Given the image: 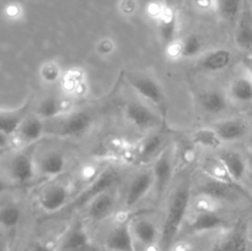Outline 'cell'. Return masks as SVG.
Here are the masks:
<instances>
[{"mask_svg":"<svg viewBox=\"0 0 252 251\" xmlns=\"http://www.w3.org/2000/svg\"><path fill=\"white\" fill-rule=\"evenodd\" d=\"M192 197V176L185 172L170 189L159 236V250L170 251L182 228Z\"/></svg>","mask_w":252,"mask_h":251,"instance_id":"6da1fadb","label":"cell"},{"mask_svg":"<svg viewBox=\"0 0 252 251\" xmlns=\"http://www.w3.org/2000/svg\"><path fill=\"white\" fill-rule=\"evenodd\" d=\"M118 182H120V174H118V171H116L112 167H107L103 171H101L95 177V180L90 182V185L79 193L78 197H75L73 201L69 202L68 206L62 212H73L88 206L91 199H94L96 196L103 193V192L112 189Z\"/></svg>","mask_w":252,"mask_h":251,"instance_id":"7a4b0ae2","label":"cell"},{"mask_svg":"<svg viewBox=\"0 0 252 251\" xmlns=\"http://www.w3.org/2000/svg\"><path fill=\"white\" fill-rule=\"evenodd\" d=\"M49 123L51 126H46V132L61 137H79L91 127L93 116L86 111H76L63 117L54 118Z\"/></svg>","mask_w":252,"mask_h":251,"instance_id":"3957f363","label":"cell"},{"mask_svg":"<svg viewBox=\"0 0 252 251\" xmlns=\"http://www.w3.org/2000/svg\"><path fill=\"white\" fill-rule=\"evenodd\" d=\"M196 192L198 196L224 202L238 201L239 194L244 193L240 187L235 186V182L221 181L207 175L198 181Z\"/></svg>","mask_w":252,"mask_h":251,"instance_id":"277c9868","label":"cell"},{"mask_svg":"<svg viewBox=\"0 0 252 251\" xmlns=\"http://www.w3.org/2000/svg\"><path fill=\"white\" fill-rule=\"evenodd\" d=\"M9 176L16 186H25L33 180L37 166L33 159V145L17 152L9 161Z\"/></svg>","mask_w":252,"mask_h":251,"instance_id":"5b68a950","label":"cell"},{"mask_svg":"<svg viewBox=\"0 0 252 251\" xmlns=\"http://www.w3.org/2000/svg\"><path fill=\"white\" fill-rule=\"evenodd\" d=\"M56 251H97L91 241L83 219H74L58 241Z\"/></svg>","mask_w":252,"mask_h":251,"instance_id":"8992f818","label":"cell"},{"mask_svg":"<svg viewBox=\"0 0 252 251\" xmlns=\"http://www.w3.org/2000/svg\"><path fill=\"white\" fill-rule=\"evenodd\" d=\"M126 80L128 81L133 90L144 98L147 102L160 110H165L166 97L162 88L155 79L147 75H139V74H126Z\"/></svg>","mask_w":252,"mask_h":251,"instance_id":"52a82bcc","label":"cell"},{"mask_svg":"<svg viewBox=\"0 0 252 251\" xmlns=\"http://www.w3.org/2000/svg\"><path fill=\"white\" fill-rule=\"evenodd\" d=\"M153 174H154V186L157 191V201H162L165 194L167 193L170 185L172 182L174 176V154L171 148H164L155 157L154 166H153Z\"/></svg>","mask_w":252,"mask_h":251,"instance_id":"ba28073f","label":"cell"},{"mask_svg":"<svg viewBox=\"0 0 252 251\" xmlns=\"http://www.w3.org/2000/svg\"><path fill=\"white\" fill-rule=\"evenodd\" d=\"M70 191L64 184H52L44 187L39 193V207L47 213L62 212L69 204Z\"/></svg>","mask_w":252,"mask_h":251,"instance_id":"9c48e42d","label":"cell"},{"mask_svg":"<svg viewBox=\"0 0 252 251\" xmlns=\"http://www.w3.org/2000/svg\"><path fill=\"white\" fill-rule=\"evenodd\" d=\"M126 117L130 125L140 130H149L159 122L157 113L140 101H130L126 106Z\"/></svg>","mask_w":252,"mask_h":251,"instance_id":"30bf717a","label":"cell"},{"mask_svg":"<svg viewBox=\"0 0 252 251\" xmlns=\"http://www.w3.org/2000/svg\"><path fill=\"white\" fill-rule=\"evenodd\" d=\"M235 43L241 51L252 56V6L249 0H244L235 22Z\"/></svg>","mask_w":252,"mask_h":251,"instance_id":"8fae6325","label":"cell"},{"mask_svg":"<svg viewBox=\"0 0 252 251\" xmlns=\"http://www.w3.org/2000/svg\"><path fill=\"white\" fill-rule=\"evenodd\" d=\"M248 249V226L239 221L216 241L213 251H246Z\"/></svg>","mask_w":252,"mask_h":251,"instance_id":"7c38bea8","label":"cell"},{"mask_svg":"<svg viewBox=\"0 0 252 251\" xmlns=\"http://www.w3.org/2000/svg\"><path fill=\"white\" fill-rule=\"evenodd\" d=\"M153 186H154L153 170H144L139 172L128 186L127 194H126V208L130 209L137 206L144 198L145 194H148Z\"/></svg>","mask_w":252,"mask_h":251,"instance_id":"4fadbf2b","label":"cell"},{"mask_svg":"<svg viewBox=\"0 0 252 251\" xmlns=\"http://www.w3.org/2000/svg\"><path fill=\"white\" fill-rule=\"evenodd\" d=\"M214 130L221 142H236L249 134V123L243 118H225L213 125Z\"/></svg>","mask_w":252,"mask_h":251,"instance_id":"5bb4252c","label":"cell"},{"mask_svg":"<svg viewBox=\"0 0 252 251\" xmlns=\"http://www.w3.org/2000/svg\"><path fill=\"white\" fill-rule=\"evenodd\" d=\"M106 248L111 251H135L132 223L126 220L116 225L106 238Z\"/></svg>","mask_w":252,"mask_h":251,"instance_id":"9a60e30c","label":"cell"},{"mask_svg":"<svg viewBox=\"0 0 252 251\" xmlns=\"http://www.w3.org/2000/svg\"><path fill=\"white\" fill-rule=\"evenodd\" d=\"M231 63V53L228 49H214L197 59L194 69L202 73H217L224 70Z\"/></svg>","mask_w":252,"mask_h":251,"instance_id":"2e32d148","label":"cell"},{"mask_svg":"<svg viewBox=\"0 0 252 251\" xmlns=\"http://www.w3.org/2000/svg\"><path fill=\"white\" fill-rule=\"evenodd\" d=\"M44 132H46L44 121L37 115H30L29 113L14 135H16L17 140L21 144L33 145L37 140L41 139Z\"/></svg>","mask_w":252,"mask_h":251,"instance_id":"e0dca14e","label":"cell"},{"mask_svg":"<svg viewBox=\"0 0 252 251\" xmlns=\"http://www.w3.org/2000/svg\"><path fill=\"white\" fill-rule=\"evenodd\" d=\"M224 226H226V221L216 211L202 208L192 218L189 223V230L194 234H201L221 229Z\"/></svg>","mask_w":252,"mask_h":251,"instance_id":"ac0fdd59","label":"cell"},{"mask_svg":"<svg viewBox=\"0 0 252 251\" xmlns=\"http://www.w3.org/2000/svg\"><path fill=\"white\" fill-rule=\"evenodd\" d=\"M113 209H115V196L112 193V189L96 196L86 206L88 218L93 223L105 220L111 216Z\"/></svg>","mask_w":252,"mask_h":251,"instance_id":"d6986e66","label":"cell"},{"mask_svg":"<svg viewBox=\"0 0 252 251\" xmlns=\"http://www.w3.org/2000/svg\"><path fill=\"white\" fill-rule=\"evenodd\" d=\"M217 157L220 160L221 164L225 167L226 172L234 182H240L245 177L248 164H246V160L244 159L241 153L236 152V150L226 149L221 150Z\"/></svg>","mask_w":252,"mask_h":251,"instance_id":"ffe728a7","label":"cell"},{"mask_svg":"<svg viewBox=\"0 0 252 251\" xmlns=\"http://www.w3.org/2000/svg\"><path fill=\"white\" fill-rule=\"evenodd\" d=\"M30 105L31 102L27 101L25 105L16 110H0V130L14 135L22 121L30 113V107H31Z\"/></svg>","mask_w":252,"mask_h":251,"instance_id":"44dd1931","label":"cell"},{"mask_svg":"<svg viewBox=\"0 0 252 251\" xmlns=\"http://www.w3.org/2000/svg\"><path fill=\"white\" fill-rule=\"evenodd\" d=\"M158 27L159 34L165 46H170L175 41L177 34V16L172 9L165 7L158 14Z\"/></svg>","mask_w":252,"mask_h":251,"instance_id":"7402d4cb","label":"cell"},{"mask_svg":"<svg viewBox=\"0 0 252 251\" xmlns=\"http://www.w3.org/2000/svg\"><path fill=\"white\" fill-rule=\"evenodd\" d=\"M198 105L209 115H219L228 110V100L221 91L207 90L198 95Z\"/></svg>","mask_w":252,"mask_h":251,"instance_id":"603a6c76","label":"cell"},{"mask_svg":"<svg viewBox=\"0 0 252 251\" xmlns=\"http://www.w3.org/2000/svg\"><path fill=\"white\" fill-rule=\"evenodd\" d=\"M66 160L62 153L59 152H49L46 153L43 157L39 159L37 170L42 176L54 177L61 175L65 170Z\"/></svg>","mask_w":252,"mask_h":251,"instance_id":"cb8c5ba5","label":"cell"},{"mask_svg":"<svg viewBox=\"0 0 252 251\" xmlns=\"http://www.w3.org/2000/svg\"><path fill=\"white\" fill-rule=\"evenodd\" d=\"M132 233L145 246H153L160 236L157 225L147 218H139L133 221Z\"/></svg>","mask_w":252,"mask_h":251,"instance_id":"d4e9b609","label":"cell"},{"mask_svg":"<svg viewBox=\"0 0 252 251\" xmlns=\"http://www.w3.org/2000/svg\"><path fill=\"white\" fill-rule=\"evenodd\" d=\"M230 97L239 103H252V78L249 74L233 80Z\"/></svg>","mask_w":252,"mask_h":251,"instance_id":"484cf974","label":"cell"},{"mask_svg":"<svg viewBox=\"0 0 252 251\" xmlns=\"http://www.w3.org/2000/svg\"><path fill=\"white\" fill-rule=\"evenodd\" d=\"M21 208L16 203L9 202V203L0 204V228L4 230H15L21 220Z\"/></svg>","mask_w":252,"mask_h":251,"instance_id":"4316f807","label":"cell"},{"mask_svg":"<svg viewBox=\"0 0 252 251\" xmlns=\"http://www.w3.org/2000/svg\"><path fill=\"white\" fill-rule=\"evenodd\" d=\"M162 145V137L161 134H152L148 138H145L142 142L138 152V157L140 161L145 162L150 160L152 157H157L159 153L161 152Z\"/></svg>","mask_w":252,"mask_h":251,"instance_id":"83f0119b","label":"cell"},{"mask_svg":"<svg viewBox=\"0 0 252 251\" xmlns=\"http://www.w3.org/2000/svg\"><path fill=\"white\" fill-rule=\"evenodd\" d=\"M243 4L244 0H216L218 14L226 22H236Z\"/></svg>","mask_w":252,"mask_h":251,"instance_id":"f1b7e54d","label":"cell"},{"mask_svg":"<svg viewBox=\"0 0 252 251\" xmlns=\"http://www.w3.org/2000/svg\"><path fill=\"white\" fill-rule=\"evenodd\" d=\"M62 110H63V106H62L61 100L54 96H49L39 102L36 115L43 121H52L62 115Z\"/></svg>","mask_w":252,"mask_h":251,"instance_id":"f546056e","label":"cell"},{"mask_svg":"<svg viewBox=\"0 0 252 251\" xmlns=\"http://www.w3.org/2000/svg\"><path fill=\"white\" fill-rule=\"evenodd\" d=\"M192 142L196 145L207 148V149H217L223 143L212 127L201 128V129H197L196 132H193Z\"/></svg>","mask_w":252,"mask_h":251,"instance_id":"4dcf8cb0","label":"cell"},{"mask_svg":"<svg viewBox=\"0 0 252 251\" xmlns=\"http://www.w3.org/2000/svg\"><path fill=\"white\" fill-rule=\"evenodd\" d=\"M203 172L204 175H207V176L209 177H213V179L221 180V181L234 182L233 180L230 179L229 174L226 172L225 167H224V165L221 164V161L218 157H217V159H207L206 161L203 162Z\"/></svg>","mask_w":252,"mask_h":251,"instance_id":"1f68e13d","label":"cell"},{"mask_svg":"<svg viewBox=\"0 0 252 251\" xmlns=\"http://www.w3.org/2000/svg\"><path fill=\"white\" fill-rule=\"evenodd\" d=\"M202 46L203 43H202L201 37L197 34H189L180 46V57L181 58H194L199 54Z\"/></svg>","mask_w":252,"mask_h":251,"instance_id":"d6a6232c","label":"cell"},{"mask_svg":"<svg viewBox=\"0 0 252 251\" xmlns=\"http://www.w3.org/2000/svg\"><path fill=\"white\" fill-rule=\"evenodd\" d=\"M58 75H59V70L57 69L56 65H52V64L46 65L43 68V70H42V76H43V79H46L47 81L56 80V79L58 78Z\"/></svg>","mask_w":252,"mask_h":251,"instance_id":"836d02e7","label":"cell"},{"mask_svg":"<svg viewBox=\"0 0 252 251\" xmlns=\"http://www.w3.org/2000/svg\"><path fill=\"white\" fill-rule=\"evenodd\" d=\"M20 6L16 4H10L7 5L6 9H5V14H6L7 17L10 19H16V17L20 16Z\"/></svg>","mask_w":252,"mask_h":251,"instance_id":"e575fe53","label":"cell"},{"mask_svg":"<svg viewBox=\"0 0 252 251\" xmlns=\"http://www.w3.org/2000/svg\"><path fill=\"white\" fill-rule=\"evenodd\" d=\"M11 137L12 135L0 130V150H4L10 147V144H11Z\"/></svg>","mask_w":252,"mask_h":251,"instance_id":"d590c367","label":"cell"},{"mask_svg":"<svg viewBox=\"0 0 252 251\" xmlns=\"http://www.w3.org/2000/svg\"><path fill=\"white\" fill-rule=\"evenodd\" d=\"M15 186H16V185L12 184L11 181H7V180L0 177V194H2V193H5V192L10 191V189L14 188Z\"/></svg>","mask_w":252,"mask_h":251,"instance_id":"8d00e7d4","label":"cell"},{"mask_svg":"<svg viewBox=\"0 0 252 251\" xmlns=\"http://www.w3.org/2000/svg\"><path fill=\"white\" fill-rule=\"evenodd\" d=\"M244 63H245V66H246V69H248V71H249V75H250L251 78H252V56H249V57H246V58H245V61H244Z\"/></svg>","mask_w":252,"mask_h":251,"instance_id":"74e56055","label":"cell"},{"mask_svg":"<svg viewBox=\"0 0 252 251\" xmlns=\"http://www.w3.org/2000/svg\"><path fill=\"white\" fill-rule=\"evenodd\" d=\"M176 251H197V250H194V249L191 248V246H180V248L176 249Z\"/></svg>","mask_w":252,"mask_h":251,"instance_id":"f35d334b","label":"cell"},{"mask_svg":"<svg viewBox=\"0 0 252 251\" xmlns=\"http://www.w3.org/2000/svg\"><path fill=\"white\" fill-rule=\"evenodd\" d=\"M0 251H7L6 245H5V241L2 240L1 236H0Z\"/></svg>","mask_w":252,"mask_h":251,"instance_id":"ab89813d","label":"cell"},{"mask_svg":"<svg viewBox=\"0 0 252 251\" xmlns=\"http://www.w3.org/2000/svg\"><path fill=\"white\" fill-rule=\"evenodd\" d=\"M248 147L252 152V130L250 132V134H249V138H248Z\"/></svg>","mask_w":252,"mask_h":251,"instance_id":"60d3db41","label":"cell"},{"mask_svg":"<svg viewBox=\"0 0 252 251\" xmlns=\"http://www.w3.org/2000/svg\"><path fill=\"white\" fill-rule=\"evenodd\" d=\"M250 115L252 116V108H251V111H250Z\"/></svg>","mask_w":252,"mask_h":251,"instance_id":"b9f144b4","label":"cell"},{"mask_svg":"<svg viewBox=\"0 0 252 251\" xmlns=\"http://www.w3.org/2000/svg\"><path fill=\"white\" fill-rule=\"evenodd\" d=\"M0 153H1V150H0Z\"/></svg>","mask_w":252,"mask_h":251,"instance_id":"7bdbcfd3","label":"cell"}]
</instances>
